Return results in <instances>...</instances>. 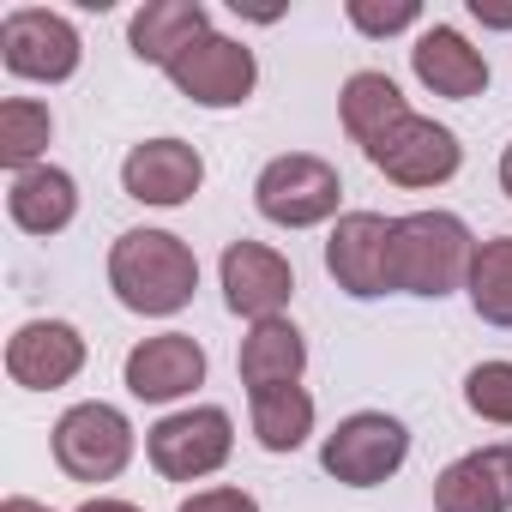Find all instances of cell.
<instances>
[{"instance_id":"obj_1","label":"cell","mask_w":512,"mask_h":512,"mask_svg":"<svg viewBox=\"0 0 512 512\" xmlns=\"http://www.w3.org/2000/svg\"><path fill=\"white\" fill-rule=\"evenodd\" d=\"M109 290L121 308L145 320H169L193 302L199 290V260L193 247L169 229H127L109 247Z\"/></svg>"},{"instance_id":"obj_2","label":"cell","mask_w":512,"mask_h":512,"mask_svg":"<svg viewBox=\"0 0 512 512\" xmlns=\"http://www.w3.org/2000/svg\"><path fill=\"white\" fill-rule=\"evenodd\" d=\"M470 260L476 235L452 211H410L392 223V290L404 296H452L458 284H470Z\"/></svg>"},{"instance_id":"obj_3","label":"cell","mask_w":512,"mask_h":512,"mask_svg":"<svg viewBox=\"0 0 512 512\" xmlns=\"http://www.w3.org/2000/svg\"><path fill=\"white\" fill-rule=\"evenodd\" d=\"M338 199H344V181L326 157H308V151H290V157H272L253 181V205H260L266 223L278 229H314L326 217H338Z\"/></svg>"},{"instance_id":"obj_4","label":"cell","mask_w":512,"mask_h":512,"mask_svg":"<svg viewBox=\"0 0 512 512\" xmlns=\"http://www.w3.org/2000/svg\"><path fill=\"white\" fill-rule=\"evenodd\" d=\"M404 458H410V434H404V422L386 416V410H356V416H344V422L326 434V446H320L326 476L344 482V488H380L386 476L404 470Z\"/></svg>"},{"instance_id":"obj_5","label":"cell","mask_w":512,"mask_h":512,"mask_svg":"<svg viewBox=\"0 0 512 512\" xmlns=\"http://www.w3.org/2000/svg\"><path fill=\"white\" fill-rule=\"evenodd\" d=\"M145 452H151V470H157L163 482H199V476H211V470L229 464V452H235V422H229V410H217V404L175 410V416H163V422L145 434Z\"/></svg>"},{"instance_id":"obj_6","label":"cell","mask_w":512,"mask_h":512,"mask_svg":"<svg viewBox=\"0 0 512 512\" xmlns=\"http://www.w3.org/2000/svg\"><path fill=\"white\" fill-rule=\"evenodd\" d=\"M133 458V422L91 398V404H73L61 422H55V464L73 476V482H115Z\"/></svg>"},{"instance_id":"obj_7","label":"cell","mask_w":512,"mask_h":512,"mask_svg":"<svg viewBox=\"0 0 512 512\" xmlns=\"http://www.w3.org/2000/svg\"><path fill=\"white\" fill-rule=\"evenodd\" d=\"M0 61H7L13 79L61 85L79 73V31L49 7H13L0 19Z\"/></svg>"},{"instance_id":"obj_8","label":"cell","mask_w":512,"mask_h":512,"mask_svg":"<svg viewBox=\"0 0 512 512\" xmlns=\"http://www.w3.org/2000/svg\"><path fill=\"white\" fill-rule=\"evenodd\" d=\"M169 85H175L187 103H199V109H235V103L253 97V85H260V61H253L247 43L205 31L193 49L175 55Z\"/></svg>"},{"instance_id":"obj_9","label":"cell","mask_w":512,"mask_h":512,"mask_svg":"<svg viewBox=\"0 0 512 512\" xmlns=\"http://www.w3.org/2000/svg\"><path fill=\"white\" fill-rule=\"evenodd\" d=\"M368 163L398 187H446L464 163V145L452 127H440L428 115H404L392 133H380L368 145Z\"/></svg>"},{"instance_id":"obj_10","label":"cell","mask_w":512,"mask_h":512,"mask_svg":"<svg viewBox=\"0 0 512 512\" xmlns=\"http://www.w3.org/2000/svg\"><path fill=\"white\" fill-rule=\"evenodd\" d=\"M326 272L356 302L386 296L392 290V223L380 211H344L326 241Z\"/></svg>"},{"instance_id":"obj_11","label":"cell","mask_w":512,"mask_h":512,"mask_svg":"<svg viewBox=\"0 0 512 512\" xmlns=\"http://www.w3.org/2000/svg\"><path fill=\"white\" fill-rule=\"evenodd\" d=\"M290 296H296V272L278 247H266V241H229L223 247V302H229V314H241L253 326L284 320Z\"/></svg>"},{"instance_id":"obj_12","label":"cell","mask_w":512,"mask_h":512,"mask_svg":"<svg viewBox=\"0 0 512 512\" xmlns=\"http://www.w3.org/2000/svg\"><path fill=\"white\" fill-rule=\"evenodd\" d=\"M199 181H205V163H199V151L187 145V139H145V145H133L127 151V163H121V187H127V199H139V205H187L193 193H199Z\"/></svg>"},{"instance_id":"obj_13","label":"cell","mask_w":512,"mask_h":512,"mask_svg":"<svg viewBox=\"0 0 512 512\" xmlns=\"http://www.w3.org/2000/svg\"><path fill=\"white\" fill-rule=\"evenodd\" d=\"M85 368V338L67 320H25L7 344V374L25 392H55Z\"/></svg>"},{"instance_id":"obj_14","label":"cell","mask_w":512,"mask_h":512,"mask_svg":"<svg viewBox=\"0 0 512 512\" xmlns=\"http://www.w3.org/2000/svg\"><path fill=\"white\" fill-rule=\"evenodd\" d=\"M193 386H205V350L187 332H157L127 350V392L139 404H175Z\"/></svg>"},{"instance_id":"obj_15","label":"cell","mask_w":512,"mask_h":512,"mask_svg":"<svg viewBox=\"0 0 512 512\" xmlns=\"http://www.w3.org/2000/svg\"><path fill=\"white\" fill-rule=\"evenodd\" d=\"M410 67H416V79H422L434 97H452V103L488 91V61H482V49H470L452 25H428V31L416 37V49H410Z\"/></svg>"},{"instance_id":"obj_16","label":"cell","mask_w":512,"mask_h":512,"mask_svg":"<svg viewBox=\"0 0 512 512\" xmlns=\"http://www.w3.org/2000/svg\"><path fill=\"white\" fill-rule=\"evenodd\" d=\"M205 31H211V13L199 7V0H145V7L133 13V25H127V43H133L139 61L169 73L175 55L193 49Z\"/></svg>"},{"instance_id":"obj_17","label":"cell","mask_w":512,"mask_h":512,"mask_svg":"<svg viewBox=\"0 0 512 512\" xmlns=\"http://www.w3.org/2000/svg\"><path fill=\"white\" fill-rule=\"evenodd\" d=\"M7 211H13V223H19L25 235H61V229L73 223V211H79V187H73L67 169L37 163V169L13 175V187H7Z\"/></svg>"},{"instance_id":"obj_18","label":"cell","mask_w":512,"mask_h":512,"mask_svg":"<svg viewBox=\"0 0 512 512\" xmlns=\"http://www.w3.org/2000/svg\"><path fill=\"white\" fill-rule=\"evenodd\" d=\"M235 368H241V386H247V392L296 386L302 368H308V344H302V332H296L290 320H260V326L241 338Z\"/></svg>"},{"instance_id":"obj_19","label":"cell","mask_w":512,"mask_h":512,"mask_svg":"<svg viewBox=\"0 0 512 512\" xmlns=\"http://www.w3.org/2000/svg\"><path fill=\"white\" fill-rule=\"evenodd\" d=\"M338 115H344V133L368 151L380 133H392V127L410 115V103H404V91H398L386 73H356V79L344 85V97H338Z\"/></svg>"},{"instance_id":"obj_20","label":"cell","mask_w":512,"mask_h":512,"mask_svg":"<svg viewBox=\"0 0 512 512\" xmlns=\"http://www.w3.org/2000/svg\"><path fill=\"white\" fill-rule=\"evenodd\" d=\"M434 512H512L488 452H464L434 476Z\"/></svg>"},{"instance_id":"obj_21","label":"cell","mask_w":512,"mask_h":512,"mask_svg":"<svg viewBox=\"0 0 512 512\" xmlns=\"http://www.w3.org/2000/svg\"><path fill=\"white\" fill-rule=\"evenodd\" d=\"M247 398H253V434H260L266 452H296L314 434V398L302 386H272Z\"/></svg>"},{"instance_id":"obj_22","label":"cell","mask_w":512,"mask_h":512,"mask_svg":"<svg viewBox=\"0 0 512 512\" xmlns=\"http://www.w3.org/2000/svg\"><path fill=\"white\" fill-rule=\"evenodd\" d=\"M49 139H55L49 103H37V97H7V103H0V163H7L13 175L37 169V157L49 151Z\"/></svg>"},{"instance_id":"obj_23","label":"cell","mask_w":512,"mask_h":512,"mask_svg":"<svg viewBox=\"0 0 512 512\" xmlns=\"http://www.w3.org/2000/svg\"><path fill=\"white\" fill-rule=\"evenodd\" d=\"M470 308L488 326H512V235L476 241V260H470Z\"/></svg>"},{"instance_id":"obj_24","label":"cell","mask_w":512,"mask_h":512,"mask_svg":"<svg viewBox=\"0 0 512 512\" xmlns=\"http://www.w3.org/2000/svg\"><path fill=\"white\" fill-rule=\"evenodd\" d=\"M464 404H470V416L512 428V362H476L464 374Z\"/></svg>"},{"instance_id":"obj_25","label":"cell","mask_w":512,"mask_h":512,"mask_svg":"<svg viewBox=\"0 0 512 512\" xmlns=\"http://www.w3.org/2000/svg\"><path fill=\"white\" fill-rule=\"evenodd\" d=\"M422 19L416 0H392V7H374V0H350V25L368 31V37H392V31H410Z\"/></svg>"},{"instance_id":"obj_26","label":"cell","mask_w":512,"mask_h":512,"mask_svg":"<svg viewBox=\"0 0 512 512\" xmlns=\"http://www.w3.org/2000/svg\"><path fill=\"white\" fill-rule=\"evenodd\" d=\"M181 512H260V500L247 488H205V494H187Z\"/></svg>"},{"instance_id":"obj_27","label":"cell","mask_w":512,"mask_h":512,"mask_svg":"<svg viewBox=\"0 0 512 512\" xmlns=\"http://www.w3.org/2000/svg\"><path fill=\"white\" fill-rule=\"evenodd\" d=\"M470 13L482 25H494V31H512V7H482V0H470Z\"/></svg>"},{"instance_id":"obj_28","label":"cell","mask_w":512,"mask_h":512,"mask_svg":"<svg viewBox=\"0 0 512 512\" xmlns=\"http://www.w3.org/2000/svg\"><path fill=\"white\" fill-rule=\"evenodd\" d=\"M79 512H139V506H133V500H103V494H97V500H85Z\"/></svg>"},{"instance_id":"obj_29","label":"cell","mask_w":512,"mask_h":512,"mask_svg":"<svg viewBox=\"0 0 512 512\" xmlns=\"http://www.w3.org/2000/svg\"><path fill=\"white\" fill-rule=\"evenodd\" d=\"M0 512H49L43 500H25V494H13V500H0Z\"/></svg>"},{"instance_id":"obj_30","label":"cell","mask_w":512,"mask_h":512,"mask_svg":"<svg viewBox=\"0 0 512 512\" xmlns=\"http://www.w3.org/2000/svg\"><path fill=\"white\" fill-rule=\"evenodd\" d=\"M500 187H506V199H512V145L500 151Z\"/></svg>"}]
</instances>
